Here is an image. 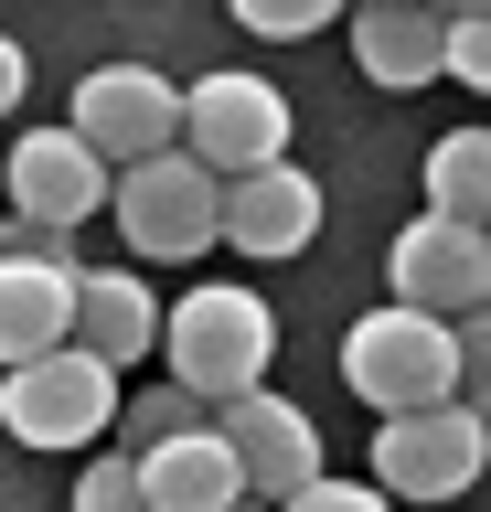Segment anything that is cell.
Returning a JSON list of instances; mask_svg holds the SVG:
<instances>
[{"label": "cell", "instance_id": "20", "mask_svg": "<svg viewBox=\"0 0 491 512\" xmlns=\"http://www.w3.org/2000/svg\"><path fill=\"white\" fill-rule=\"evenodd\" d=\"M449 86L491 96V0L481 11H449Z\"/></svg>", "mask_w": 491, "mask_h": 512}, {"label": "cell", "instance_id": "5", "mask_svg": "<svg viewBox=\"0 0 491 512\" xmlns=\"http://www.w3.org/2000/svg\"><path fill=\"white\" fill-rule=\"evenodd\" d=\"M0 427L22 448H97L118 427V374H107L97 352H43L22 374H0Z\"/></svg>", "mask_w": 491, "mask_h": 512}, {"label": "cell", "instance_id": "11", "mask_svg": "<svg viewBox=\"0 0 491 512\" xmlns=\"http://www.w3.org/2000/svg\"><path fill=\"white\" fill-rule=\"evenodd\" d=\"M75 246L54 256H0V374H22V363H43V352L75 342Z\"/></svg>", "mask_w": 491, "mask_h": 512}, {"label": "cell", "instance_id": "23", "mask_svg": "<svg viewBox=\"0 0 491 512\" xmlns=\"http://www.w3.org/2000/svg\"><path fill=\"white\" fill-rule=\"evenodd\" d=\"M22 86H33V64H22V43H11V32H0V118H11V107H22Z\"/></svg>", "mask_w": 491, "mask_h": 512}, {"label": "cell", "instance_id": "17", "mask_svg": "<svg viewBox=\"0 0 491 512\" xmlns=\"http://www.w3.org/2000/svg\"><path fill=\"white\" fill-rule=\"evenodd\" d=\"M65 512H150V491H139V470H129V448L86 459V480H75V502H65Z\"/></svg>", "mask_w": 491, "mask_h": 512}, {"label": "cell", "instance_id": "6", "mask_svg": "<svg viewBox=\"0 0 491 512\" xmlns=\"http://www.w3.org/2000/svg\"><path fill=\"white\" fill-rule=\"evenodd\" d=\"M65 128L107 171H139V160L182 150V86H171L161 64H97V75H75V118Z\"/></svg>", "mask_w": 491, "mask_h": 512}, {"label": "cell", "instance_id": "7", "mask_svg": "<svg viewBox=\"0 0 491 512\" xmlns=\"http://www.w3.org/2000/svg\"><path fill=\"white\" fill-rule=\"evenodd\" d=\"M182 150L214 182H246L267 160H289V96L267 75H193L182 86Z\"/></svg>", "mask_w": 491, "mask_h": 512}, {"label": "cell", "instance_id": "10", "mask_svg": "<svg viewBox=\"0 0 491 512\" xmlns=\"http://www.w3.org/2000/svg\"><path fill=\"white\" fill-rule=\"evenodd\" d=\"M107 171L75 128H33V139H11V224H33V235H75L86 214H107Z\"/></svg>", "mask_w": 491, "mask_h": 512}, {"label": "cell", "instance_id": "18", "mask_svg": "<svg viewBox=\"0 0 491 512\" xmlns=\"http://www.w3.org/2000/svg\"><path fill=\"white\" fill-rule=\"evenodd\" d=\"M235 22L257 43H310V32H331V0H235Z\"/></svg>", "mask_w": 491, "mask_h": 512}, {"label": "cell", "instance_id": "9", "mask_svg": "<svg viewBox=\"0 0 491 512\" xmlns=\"http://www.w3.org/2000/svg\"><path fill=\"white\" fill-rule=\"evenodd\" d=\"M385 278H395V310L470 320V310H491V235H481V224H438V214H417V224L385 246Z\"/></svg>", "mask_w": 491, "mask_h": 512}, {"label": "cell", "instance_id": "15", "mask_svg": "<svg viewBox=\"0 0 491 512\" xmlns=\"http://www.w3.org/2000/svg\"><path fill=\"white\" fill-rule=\"evenodd\" d=\"M75 352H97L107 374L139 363V352H161V299L139 267H86L75 278Z\"/></svg>", "mask_w": 491, "mask_h": 512}, {"label": "cell", "instance_id": "4", "mask_svg": "<svg viewBox=\"0 0 491 512\" xmlns=\"http://www.w3.org/2000/svg\"><path fill=\"white\" fill-rule=\"evenodd\" d=\"M481 470H491V416H470L459 395L417 416H374V491L385 502H459Z\"/></svg>", "mask_w": 491, "mask_h": 512}, {"label": "cell", "instance_id": "13", "mask_svg": "<svg viewBox=\"0 0 491 512\" xmlns=\"http://www.w3.org/2000/svg\"><path fill=\"white\" fill-rule=\"evenodd\" d=\"M353 54H363V75L385 96H417V86L449 75V11H427V0H363Z\"/></svg>", "mask_w": 491, "mask_h": 512}, {"label": "cell", "instance_id": "12", "mask_svg": "<svg viewBox=\"0 0 491 512\" xmlns=\"http://www.w3.org/2000/svg\"><path fill=\"white\" fill-rule=\"evenodd\" d=\"M321 235V182L299 160H267L246 182H225V246L235 256H310Z\"/></svg>", "mask_w": 491, "mask_h": 512}, {"label": "cell", "instance_id": "16", "mask_svg": "<svg viewBox=\"0 0 491 512\" xmlns=\"http://www.w3.org/2000/svg\"><path fill=\"white\" fill-rule=\"evenodd\" d=\"M427 214L491 235V128H449V139L427 150Z\"/></svg>", "mask_w": 491, "mask_h": 512}, {"label": "cell", "instance_id": "14", "mask_svg": "<svg viewBox=\"0 0 491 512\" xmlns=\"http://www.w3.org/2000/svg\"><path fill=\"white\" fill-rule=\"evenodd\" d=\"M129 470H139V491H150V512H225V502H246V470H235V448L214 438V416L182 427V438H150Z\"/></svg>", "mask_w": 491, "mask_h": 512}, {"label": "cell", "instance_id": "24", "mask_svg": "<svg viewBox=\"0 0 491 512\" xmlns=\"http://www.w3.org/2000/svg\"><path fill=\"white\" fill-rule=\"evenodd\" d=\"M225 512H267V502H225Z\"/></svg>", "mask_w": 491, "mask_h": 512}, {"label": "cell", "instance_id": "3", "mask_svg": "<svg viewBox=\"0 0 491 512\" xmlns=\"http://www.w3.org/2000/svg\"><path fill=\"white\" fill-rule=\"evenodd\" d=\"M107 214H118V235H129L139 267H171V256H214L225 246V182H214L193 150H161V160H139V171H118Z\"/></svg>", "mask_w": 491, "mask_h": 512}, {"label": "cell", "instance_id": "19", "mask_svg": "<svg viewBox=\"0 0 491 512\" xmlns=\"http://www.w3.org/2000/svg\"><path fill=\"white\" fill-rule=\"evenodd\" d=\"M118 427H129V459L150 438H182V427H203V406L182 395V384H161V395H139V406H118Z\"/></svg>", "mask_w": 491, "mask_h": 512}, {"label": "cell", "instance_id": "2", "mask_svg": "<svg viewBox=\"0 0 491 512\" xmlns=\"http://www.w3.org/2000/svg\"><path fill=\"white\" fill-rule=\"evenodd\" d=\"M342 384H353L374 416H417V406H449L459 395V331L427 310H363L342 331Z\"/></svg>", "mask_w": 491, "mask_h": 512}, {"label": "cell", "instance_id": "21", "mask_svg": "<svg viewBox=\"0 0 491 512\" xmlns=\"http://www.w3.org/2000/svg\"><path fill=\"white\" fill-rule=\"evenodd\" d=\"M449 331H459V406H470V416H491V310L449 320Z\"/></svg>", "mask_w": 491, "mask_h": 512}, {"label": "cell", "instance_id": "1", "mask_svg": "<svg viewBox=\"0 0 491 512\" xmlns=\"http://www.w3.org/2000/svg\"><path fill=\"white\" fill-rule=\"evenodd\" d=\"M161 352H171V384L193 395L203 416L235 406V395H257L267 363H278V310H267L257 288H182L161 310Z\"/></svg>", "mask_w": 491, "mask_h": 512}, {"label": "cell", "instance_id": "22", "mask_svg": "<svg viewBox=\"0 0 491 512\" xmlns=\"http://www.w3.org/2000/svg\"><path fill=\"white\" fill-rule=\"evenodd\" d=\"M278 512H395V502L374 491V480H331V470H321L310 491H299V502H278Z\"/></svg>", "mask_w": 491, "mask_h": 512}, {"label": "cell", "instance_id": "8", "mask_svg": "<svg viewBox=\"0 0 491 512\" xmlns=\"http://www.w3.org/2000/svg\"><path fill=\"white\" fill-rule=\"evenodd\" d=\"M214 438L235 448V470H246V502H299L310 480H321V416L289 406L278 384H257V395H235V406H214Z\"/></svg>", "mask_w": 491, "mask_h": 512}]
</instances>
